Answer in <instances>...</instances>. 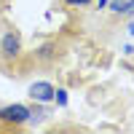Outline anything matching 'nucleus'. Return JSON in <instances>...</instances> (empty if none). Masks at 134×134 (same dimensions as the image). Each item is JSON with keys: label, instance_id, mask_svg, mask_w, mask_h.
Instances as JSON below:
<instances>
[{"label": "nucleus", "instance_id": "obj_4", "mask_svg": "<svg viewBox=\"0 0 134 134\" xmlns=\"http://www.w3.org/2000/svg\"><path fill=\"white\" fill-rule=\"evenodd\" d=\"M113 11H118V14H126V3H124V0H113Z\"/></svg>", "mask_w": 134, "mask_h": 134}, {"label": "nucleus", "instance_id": "obj_6", "mask_svg": "<svg viewBox=\"0 0 134 134\" xmlns=\"http://www.w3.org/2000/svg\"><path fill=\"white\" fill-rule=\"evenodd\" d=\"M64 3H67V5H88L91 0H64Z\"/></svg>", "mask_w": 134, "mask_h": 134}, {"label": "nucleus", "instance_id": "obj_5", "mask_svg": "<svg viewBox=\"0 0 134 134\" xmlns=\"http://www.w3.org/2000/svg\"><path fill=\"white\" fill-rule=\"evenodd\" d=\"M54 99H57L59 105H67V94L64 91H54Z\"/></svg>", "mask_w": 134, "mask_h": 134}, {"label": "nucleus", "instance_id": "obj_2", "mask_svg": "<svg viewBox=\"0 0 134 134\" xmlns=\"http://www.w3.org/2000/svg\"><path fill=\"white\" fill-rule=\"evenodd\" d=\"M19 48H21V40H19V35L14 30H8L5 35H3V40H0V54L3 57H19Z\"/></svg>", "mask_w": 134, "mask_h": 134}, {"label": "nucleus", "instance_id": "obj_9", "mask_svg": "<svg viewBox=\"0 0 134 134\" xmlns=\"http://www.w3.org/2000/svg\"><path fill=\"white\" fill-rule=\"evenodd\" d=\"M105 3H107V0H99V5H105Z\"/></svg>", "mask_w": 134, "mask_h": 134}, {"label": "nucleus", "instance_id": "obj_7", "mask_svg": "<svg viewBox=\"0 0 134 134\" xmlns=\"http://www.w3.org/2000/svg\"><path fill=\"white\" fill-rule=\"evenodd\" d=\"M126 14H134V0H129V3H126Z\"/></svg>", "mask_w": 134, "mask_h": 134}, {"label": "nucleus", "instance_id": "obj_3", "mask_svg": "<svg viewBox=\"0 0 134 134\" xmlns=\"http://www.w3.org/2000/svg\"><path fill=\"white\" fill-rule=\"evenodd\" d=\"M54 88L51 83H32L30 86V97L35 99V102H48V99H54Z\"/></svg>", "mask_w": 134, "mask_h": 134}, {"label": "nucleus", "instance_id": "obj_8", "mask_svg": "<svg viewBox=\"0 0 134 134\" xmlns=\"http://www.w3.org/2000/svg\"><path fill=\"white\" fill-rule=\"evenodd\" d=\"M129 32H131V35H134V24H129Z\"/></svg>", "mask_w": 134, "mask_h": 134}, {"label": "nucleus", "instance_id": "obj_1", "mask_svg": "<svg viewBox=\"0 0 134 134\" xmlns=\"http://www.w3.org/2000/svg\"><path fill=\"white\" fill-rule=\"evenodd\" d=\"M32 110L24 105H11V107H0V121H8V124H24L30 121Z\"/></svg>", "mask_w": 134, "mask_h": 134}]
</instances>
